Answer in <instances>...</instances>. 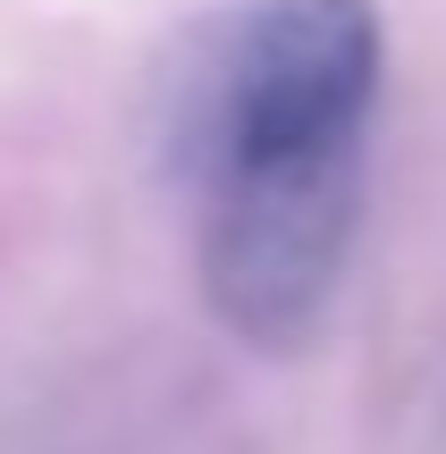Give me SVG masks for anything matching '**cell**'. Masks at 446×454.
I'll use <instances>...</instances> for the list:
<instances>
[{
	"label": "cell",
	"mask_w": 446,
	"mask_h": 454,
	"mask_svg": "<svg viewBox=\"0 0 446 454\" xmlns=\"http://www.w3.org/2000/svg\"><path fill=\"white\" fill-rule=\"evenodd\" d=\"M387 34L371 0H228L160 67V168L194 202V278L236 345L320 337L363 236Z\"/></svg>",
	"instance_id": "6da1fadb"
}]
</instances>
